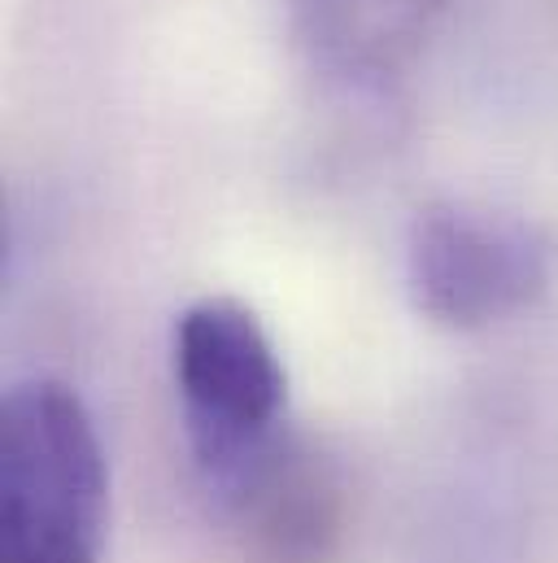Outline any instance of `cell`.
I'll return each mask as SVG.
<instances>
[{
    "label": "cell",
    "mask_w": 558,
    "mask_h": 563,
    "mask_svg": "<svg viewBox=\"0 0 558 563\" xmlns=\"http://www.w3.org/2000/svg\"><path fill=\"white\" fill-rule=\"evenodd\" d=\"M110 472L83 398L35 376L0 411V563H97Z\"/></svg>",
    "instance_id": "6da1fadb"
},
{
    "label": "cell",
    "mask_w": 558,
    "mask_h": 563,
    "mask_svg": "<svg viewBox=\"0 0 558 563\" xmlns=\"http://www.w3.org/2000/svg\"><path fill=\"white\" fill-rule=\"evenodd\" d=\"M170 372L197 467L223 494L283 437V363L245 301L201 297L175 319Z\"/></svg>",
    "instance_id": "7a4b0ae2"
},
{
    "label": "cell",
    "mask_w": 558,
    "mask_h": 563,
    "mask_svg": "<svg viewBox=\"0 0 558 563\" xmlns=\"http://www.w3.org/2000/svg\"><path fill=\"white\" fill-rule=\"evenodd\" d=\"M550 284L546 241L515 214L432 201L406 236V288L423 319L471 332L533 306Z\"/></svg>",
    "instance_id": "3957f363"
},
{
    "label": "cell",
    "mask_w": 558,
    "mask_h": 563,
    "mask_svg": "<svg viewBox=\"0 0 558 563\" xmlns=\"http://www.w3.org/2000/svg\"><path fill=\"white\" fill-rule=\"evenodd\" d=\"M219 498H227L263 563H323L341 533V503L327 467L283 437Z\"/></svg>",
    "instance_id": "277c9868"
},
{
    "label": "cell",
    "mask_w": 558,
    "mask_h": 563,
    "mask_svg": "<svg viewBox=\"0 0 558 563\" xmlns=\"http://www.w3.org/2000/svg\"><path fill=\"white\" fill-rule=\"evenodd\" d=\"M445 0H297L305 40L341 66L398 62Z\"/></svg>",
    "instance_id": "5b68a950"
}]
</instances>
